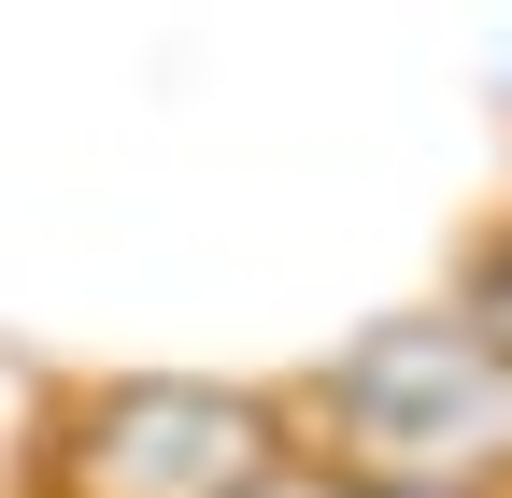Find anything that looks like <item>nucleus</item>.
<instances>
[{
    "mask_svg": "<svg viewBox=\"0 0 512 498\" xmlns=\"http://www.w3.org/2000/svg\"><path fill=\"white\" fill-rule=\"evenodd\" d=\"M313 456L384 498H470L512 470V342L484 328H384L328 370Z\"/></svg>",
    "mask_w": 512,
    "mask_h": 498,
    "instance_id": "f257e3e1",
    "label": "nucleus"
},
{
    "mask_svg": "<svg viewBox=\"0 0 512 498\" xmlns=\"http://www.w3.org/2000/svg\"><path fill=\"white\" fill-rule=\"evenodd\" d=\"M285 470V413L256 385H114L57 427V498H256Z\"/></svg>",
    "mask_w": 512,
    "mask_h": 498,
    "instance_id": "f03ea898",
    "label": "nucleus"
}]
</instances>
